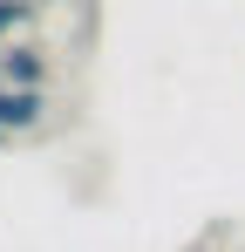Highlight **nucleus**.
Returning a JSON list of instances; mask_svg holds the SVG:
<instances>
[{
  "label": "nucleus",
  "mask_w": 245,
  "mask_h": 252,
  "mask_svg": "<svg viewBox=\"0 0 245 252\" xmlns=\"http://www.w3.org/2000/svg\"><path fill=\"white\" fill-rule=\"evenodd\" d=\"M41 116H48V95L41 89H0V129L7 136H28Z\"/></svg>",
  "instance_id": "f257e3e1"
},
{
  "label": "nucleus",
  "mask_w": 245,
  "mask_h": 252,
  "mask_svg": "<svg viewBox=\"0 0 245 252\" xmlns=\"http://www.w3.org/2000/svg\"><path fill=\"white\" fill-rule=\"evenodd\" d=\"M41 75H48L41 48H28V41H7V48H0V89H41Z\"/></svg>",
  "instance_id": "f03ea898"
},
{
  "label": "nucleus",
  "mask_w": 245,
  "mask_h": 252,
  "mask_svg": "<svg viewBox=\"0 0 245 252\" xmlns=\"http://www.w3.org/2000/svg\"><path fill=\"white\" fill-rule=\"evenodd\" d=\"M34 7H41V0H0V48H7L28 21H34Z\"/></svg>",
  "instance_id": "7ed1b4c3"
},
{
  "label": "nucleus",
  "mask_w": 245,
  "mask_h": 252,
  "mask_svg": "<svg viewBox=\"0 0 245 252\" xmlns=\"http://www.w3.org/2000/svg\"><path fill=\"white\" fill-rule=\"evenodd\" d=\"M7 143H14V136H7V129H0V150H7Z\"/></svg>",
  "instance_id": "20e7f679"
},
{
  "label": "nucleus",
  "mask_w": 245,
  "mask_h": 252,
  "mask_svg": "<svg viewBox=\"0 0 245 252\" xmlns=\"http://www.w3.org/2000/svg\"><path fill=\"white\" fill-rule=\"evenodd\" d=\"M41 7H48V0H41Z\"/></svg>",
  "instance_id": "39448f33"
}]
</instances>
